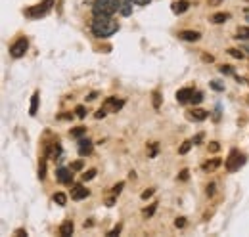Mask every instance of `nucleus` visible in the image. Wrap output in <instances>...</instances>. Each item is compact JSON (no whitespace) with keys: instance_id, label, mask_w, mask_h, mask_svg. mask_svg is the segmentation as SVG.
<instances>
[{"instance_id":"nucleus-37","label":"nucleus","mask_w":249,"mask_h":237,"mask_svg":"<svg viewBox=\"0 0 249 237\" xmlns=\"http://www.w3.org/2000/svg\"><path fill=\"white\" fill-rule=\"evenodd\" d=\"M128 2H132V4H136V6H146V4H150V0H128Z\"/></svg>"},{"instance_id":"nucleus-46","label":"nucleus","mask_w":249,"mask_h":237,"mask_svg":"<svg viewBox=\"0 0 249 237\" xmlns=\"http://www.w3.org/2000/svg\"><path fill=\"white\" fill-rule=\"evenodd\" d=\"M218 2H220V0H209V4H211V6H215V4H218Z\"/></svg>"},{"instance_id":"nucleus-47","label":"nucleus","mask_w":249,"mask_h":237,"mask_svg":"<svg viewBox=\"0 0 249 237\" xmlns=\"http://www.w3.org/2000/svg\"><path fill=\"white\" fill-rule=\"evenodd\" d=\"M246 19L249 21V10H246Z\"/></svg>"},{"instance_id":"nucleus-34","label":"nucleus","mask_w":249,"mask_h":237,"mask_svg":"<svg viewBox=\"0 0 249 237\" xmlns=\"http://www.w3.org/2000/svg\"><path fill=\"white\" fill-rule=\"evenodd\" d=\"M75 113H77V117L79 118H85V107H83V105H79V107L75 109Z\"/></svg>"},{"instance_id":"nucleus-8","label":"nucleus","mask_w":249,"mask_h":237,"mask_svg":"<svg viewBox=\"0 0 249 237\" xmlns=\"http://www.w3.org/2000/svg\"><path fill=\"white\" fill-rule=\"evenodd\" d=\"M92 153V142L89 140V138H83V140H79V155H90Z\"/></svg>"},{"instance_id":"nucleus-43","label":"nucleus","mask_w":249,"mask_h":237,"mask_svg":"<svg viewBox=\"0 0 249 237\" xmlns=\"http://www.w3.org/2000/svg\"><path fill=\"white\" fill-rule=\"evenodd\" d=\"M201 140H203V134H197V136H196V140H194V144H199Z\"/></svg>"},{"instance_id":"nucleus-32","label":"nucleus","mask_w":249,"mask_h":237,"mask_svg":"<svg viewBox=\"0 0 249 237\" xmlns=\"http://www.w3.org/2000/svg\"><path fill=\"white\" fill-rule=\"evenodd\" d=\"M215 187H217L215 184H209V186H207V191H205V193H207L209 197H213V195H215Z\"/></svg>"},{"instance_id":"nucleus-22","label":"nucleus","mask_w":249,"mask_h":237,"mask_svg":"<svg viewBox=\"0 0 249 237\" xmlns=\"http://www.w3.org/2000/svg\"><path fill=\"white\" fill-rule=\"evenodd\" d=\"M85 134H87V128H83V126H81V128L71 130V136H73V138H83Z\"/></svg>"},{"instance_id":"nucleus-30","label":"nucleus","mask_w":249,"mask_h":237,"mask_svg":"<svg viewBox=\"0 0 249 237\" xmlns=\"http://www.w3.org/2000/svg\"><path fill=\"white\" fill-rule=\"evenodd\" d=\"M123 187H124V184H123V182H119V184L113 187V195H119V193L123 191Z\"/></svg>"},{"instance_id":"nucleus-20","label":"nucleus","mask_w":249,"mask_h":237,"mask_svg":"<svg viewBox=\"0 0 249 237\" xmlns=\"http://www.w3.org/2000/svg\"><path fill=\"white\" fill-rule=\"evenodd\" d=\"M236 38H242V40H248L249 38V27H240L236 33Z\"/></svg>"},{"instance_id":"nucleus-45","label":"nucleus","mask_w":249,"mask_h":237,"mask_svg":"<svg viewBox=\"0 0 249 237\" xmlns=\"http://www.w3.org/2000/svg\"><path fill=\"white\" fill-rule=\"evenodd\" d=\"M96 96H98V94H96V92H92V94H90L87 100H89V102H92V100H96Z\"/></svg>"},{"instance_id":"nucleus-48","label":"nucleus","mask_w":249,"mask_h":237,"mask_svg":"<svg viewBox=\"0 0 249 237\" xmlns=\"http://www.w3.org/2000/svg\"><path fill=\"white\" fill-rule=\"evenodd\" d=\"M248 2H249V0H248Z\"/></svg>"},{"instance_id":"nucleus-5","label":"nucleus","mask_w":249,"mask_h":237,"mask_svg":"<svg viewBox=\"0 0 249 237\" xmlns=\"http://www.w3.org/2000/svg\"><path fill=\"white\" fill-rule=\"evenodd\" d=\"M27 48H29L27 38H18V40L10 46V56H12V58H21V56H25Z\"/></svg>"},{"instance_id":"nucleus-31","label":"nucleus","mask_w":249,"mask_h":237,"mask_svg":"<svg viewBox=\"0 0 249 237\" xmlns=\"http://www.w3.org/2000/svg\"><path fill=\"white\" fill-rule=\"evenodd\" d=\"M211 88L217 90V92H222V90H224V85H220V83H217V81H213V83H211Z\"/></svg>"},{"instance_id":"nucleus-40","label":"nucleus","mask_w":249,"mask_h":237,"mask_svg":"<svg viewBox=\"0 0 249 237\" xmlns=\"http://www.w3.org/2000/svg\"><path fill=\"white\" fill-rule=\"evenodd\" d=\"M209 149H211V151H213V153H217L218 149H220V146H218L217 142H211V146H209Z\"/></svg>"},{"instance_id":"nucleus-4","label":"nucleus","mask_w":249,"mask_h":237,"mask_svg":"<svg viewBox=\"0 0 249 237\" xmlns=\"http://www.w3.org/2000/svg\"><path fill=\"white\" fill-rule=\"evenodd\" d=\"M52 6H54V0H42L38 6L29 8L25 14H27L29 17H42V16H46V14L52 10Z\"/></svg>"},{"instance_id":"nucleus-44","label":"nucleus","mask_w":249,"mask_h":237,"mask_svg":"<svg viewBox=\"0 0 249 237\" xmlns=\"http://www.w3.org/2000/svg\"><path fill=\"white\" fill-rule=\"evenodd\" d=\"M180 180H188V170H186V169L180 172Z\"/></svg>"},{"instance_id":"nucleus-21","label":"nucleus","mask_w":249,"mask_h":237,"mask_svg":"<svg viewBox=\"0 0 249 237\" xmlns=\"http://www.w3.org/2000/svg\"><path fill=\"white\" fill-rule=\"evenodd\" d=\"M190 102H192L194 105H197V103H201V102H203V94H201V92H194V96L190 98Z\"/></svg>"},{"instance_id":"nucleus-2","label":"nucleus","mask_w":249,"mask_h":237,"mask_svg":"<svg viewBox=\"0 0 249 237\" xmlns=\"http://www.w3.org/2000/svg\"><path fill=\"white\" fill-rule=\"evenodd\" d=\"M121 8V0H94L92 12L94 16H113L115 12H119Z\"/></svg>"},{"instance_id":"nucleus-39","label":"nucleus","mask_w":249,"mask_h":237,"mask_svg":"<svg viewBox=\"0 0 249 237\" xmlns=\"http://www.w3.org/2000/svg\"><path fill=\"white\" fill-rule=\"evenodd\" d=\"M152 195H154V189H148V191H144V193H142V199H150Z\"/></svg>"},{"instance_id":"nucleus-12","label":"nucleus","mask_w":249,"mask_h":237,"mask_svg":"<svg viewBox=\"0 0 249 237\" xmlns=\"http://www.w3.org/2000/svg\"><path fill=\"white\" fill-rule=\"evenodd\" d=\"M194 96V90L192 88H182L177 92V102L178 103H186V102H190V98Z\"/></svg>"},{"instance_id":"nucleus-41","label":"nucleus","mask_w":249,"mask_h":237,"mask_svg":"<svg viewBox=\"0 0 249 237\" xmlns=\"http://www.w3.org/2000/svg\"><path fill=\"white\" fill-rule=\"evenodd\" d=\"M154 105H156V109L159 107V92H154Z\"/></svg>"},{"instance_id":"nucleus-18","label":"nucleus","mask_w":249,"mask_h":237,"mask_svg":"<svg viewBox=\"0 0 249 237\" xmlns=\"http://www.w3.org/2000/svg\"><path fill=\"white\" fill-rule=\"evenodd\" d=\"M213 23H224L226 19H230V14H224V12H218V14H215L213 17Z\"/></svg>"},{"instance_id":"nucleus-7","label":"nucleus","mask_w":249,"mask_h":237,"mask_svg":"<svg viewBox=\"0 0 249 237\" xmlns=\"http://www.w3.org/2000/svg\"><path fill=\"white\" fill-rule=\"evenodd\" d=\"M56 178H58V182H62V184H71V180H73V170H71V169H58Z\"/></svg>"},{"instance_id":"nucleus-3","label":"nucleus","mask_w":249,"mask_h":237,"mask_svg":"<svg viewBox=\"0 0 249 237\" xmlns=\"http://www.w3.org/2000/svg\"><path fill=\"white\" fill-rule=\"evenodd\" d=\"M224 165H226V170L228 172H236V170H240L246 165V155L242 151H238V149H232Z\"/></svg>"},{"instance_id":"nucleus-11","label":"nucleus","mask_w":249,"mask_h":237,"mask_svg":"<svg viewBox=\"0 0 249 237\" xmlns=\"http://www.w3.org/2000/svg\"><path fill=\"white\" fill-rule=\"evenodd\" d=\"M60 155H62V146L58 142H54V144L48 146V149H46V157L48 159H58Z\"/></svg>"},{"instance_id":"nucleus-23","label":"nucleus","mask_w":249,"mask_h":237,"mask_svg":"<svg viewBox=\"0 0 249 237\" xmlns=\"http://www.w3.org/2000/svg\"><path fill=\"white\" fill-rule=\"evenodd\" d=\"M54 201H56L60 207H63V205L67 203V197H65L63 193H56V195H54Z\"/></svg>"},{"instance_id":"nucleus-17","label":"nucleus","mask_w":249,"mask_h":237,"mask_svg":"<svg viewBox=\"0 0 249 237\" xmlns=\"http://www.w3.org/2000/svg\"><path fill=\"white\" fill-rule=\"evenodd\" d=\"M36 109H38V92H35L31 98V107H29V115H36Z\"/></svg>"},{"instance_id":"nucleus-6","label":"nucleus","mask_w":249,"mask_h":237,"mask_svg":"<svg viewBox=\"0 0 249 237\" xmlns=\"http://www.w3.org/2000/svg\"><path fill=\"white\" fill-rule=\"evenodd\" d=\"M123 105H124L123 100H117V98H113V96H111V98H107V100H106L104 109H106V111H113V113H117Z\"/></svg>"},{"instance_id":"nucleus-13","label":"nucleus","mask_w":249,"mask_h":237,"mask_svg":"<svg viewBox=\"0 0 249 237\" xmlns=\"http://www.w3.org/2000/svg\"><path fill=\"white\" fill-rule=\"evenodd\" d=\"M188 8H190V2H188V0H177V2H173V12H175L177 16L184 14Z\"/></svg>"},{"instance_id":"nucleus-24","label":"nucleus","mask_w":249,"mask_h":237,"mask_svg":"<svg viewBox=\"0 0 249 237\" xmlns=\"http://www.w3.org/2000/svg\"><path fill=\"white\" fill-rule=\"evenodd\" d=\"M228 54H230L232 58H236V59L244 58V52H242V50H236V48H230V50H228Z\"/></svg>"},{"instance_id":"nucleus-26","label":"nucleus","mask_w":249,"mask_h":237,"mask_svg":"<svg viewBox=\"0 0 249 237\" xmlns=\"http://www.w3.org/2000/svg\"><path fill=\"white\" fill-rule=\"evenodd\" d=\"M218 71H220L222 75H234V71H232V67H230V65H222Z\"/></svg>"},{"instance_id":"nucleus-33","label":"nucleus","mask_w":249,"mask_h":237,"mask_svg":"<svg viewBox=\"0 0 249 237\" xmlns=\"http://www.w3.org/2000/svg\"><path fill=\"white\" fill-rule=\"evenodd\" d=\"M175 226H177V228H184V226H186V218H177V220H175Z\"/></svg>"},{"instance_id":"nucleus-15","label":"nucleus","mask_w":249,"mask_h":237,"mask_svg":"<svg viewBox=\"0 0 249 237\" xmlns=\"http://www.w3.org/2000/svg\"><path fill=\"white\" fill-rule=\"evenodd\" d=\"M188 117L192 118V120L201 122V120H205V118L209 117V113H207V111H203V109H194V111H190V115H188Z\"/></svg>"},{"instance_id":"nucleus-38","label":"nucleus","mask_w":249,"mask_h":237,"mask_svg":"<svg viewBox=\"0 0 249 237\" xmlns=\"http://www.w3.org/2000/svg\"><path fill=\"white\" fill-rule=\"evenodd\" d=\"M119 232H121V226H117V228H113V230H111V232H109V234H107V236H109V237H113V236H119Z\"/></svg>"},{"instance_id":"nucleus-35","label":"nucleus","mask_w":249,"mask_h":237,"mask_svg":"<svg viewBox=\"0 0 249 237\" xmlns=\"http://www.w3.org/2000/svg\"><path fill=\"white\" fill-rule=\"evenodd\" d=\"M81 169H83V161H77L71 165V170H81Z\"/></svg>"},{"instance_id":"nucleus-14","label":"nucleus","mask_w":249,"mask_h":237,"mask_svg":"<svg viewBox=\"0 0 249 237\" xmlns=\"http://www.w3.org/2000/svg\"><path fill=\"white\" fill-rule=\"evenodd\" d=\"M73 232H75V226H73V222H71V220H65L62 226H60V236L62 237L73 236Z\"/></svg>"},{"instance_id":"nucleus-9","label":"nucleus","mask_w":249,"mask_h":237,"mask_svg":"<svg viewBox=\"0 0 249 237\" xmlns=\"http://www.w3.org/2000/svg\"><path fill=\"white\" fill-rule=\"evenodd\" d=\"M85 197H89V189H85L83 186H75V187L71 189V199L81 201V199H85Z\"/></svg>"},{"instance_id":"nucleus-25","label":"nucleus","mask_w":249,"mask_h":237,"mask_svg":"<svg viewBox=\"0 0 249 237\" xmlns=\"http://www.w3.org/2000/svg\"><path fill=\"white\" fill-rule=\"evenodd\" d=\"M44 176H46V163L42 161V163H40V167H38V178H40V180H44Z\"/></svg>"},{"instance_id":"nucleus-28","label":"nucleus","mask_w":249,"mask_h":237,"mask_svg":"<svg viewBox=\"0 0 249 237\" xmlns=\"http://www.w3.org/2000/svg\"><path fill=\"white\" fill-rule=\"evenodd\" d=\"M156 208H157V205H152L150 208H146V210H144V218H150V216L156 212Z\"/></svg>"},{"instance_id":"nucleus-29","label":"nucleus","mask_w":249,"mask_h":237,"mask_svg":"<svg viewBox=\"0 0 249 237\" xmlns=\"http://www.w3.org/2000/svg\"><path fill=\"white\" fill-rule=\"evenodd\" d=\"M192 146H194V142H184V144H182V148H180V153H182V155H184V153H188Z\"/></svg>"},{"instance_id":"nucleus-1","label":"nucleus","mask_w":249,"mask_h":237,"mask_svg":"<svg viewBox=\"0 0 249 237\" xmlns=\"http://www.w3.org/2000/svg\"><path fill=\"white\" fill-rule=\"evenodd\" d=\"M119 31V23L111 16H94L92 33L98 38H107Z\"/></svg>"},{"instance_id":"nucleus-36","label":"nucleus","mask_w":249,"mask_h":237,"mask_svg":"<svg viewBox=\"0 0 249 237\" xmlns=\"http://www.w3.org/2000/svg\"><path fill=\"white\" fill-rule=\"evenodd\" d=\"M106 113H107V111L102 107V109H98V111H96V115H94V117H96V118H104V117H106Z\"/></svg>"},{"instance_id":"nucleus-16","label":"nucleus","mask_w":249,"mask_h":237,"mask_svg":"<svg viewBox=\"0 0 249 237\" xmlns=\"http://www.w3.org/2000/svg\"><path fill=\"white\" fill-rule=\"evenodd\" d=\"M119 12H121L123 16H130V14H132V2H128V0H123V2H121V8H119Z\"/></svg>"},{"instance_id":"nucleus-10","label":"nucleus","mask_w":249,"mask_h":237,"mask_svg":"<svg viewBox=\"0 0 249 237\" xmlns=\"http://www.w3.org/2000/svg\"><path fill=\"white\" fill-rule=\"evenodd\" d=\"M178 36H180L182 40H188V42H196V40L201 38V33H197V31H180Z\"/></svg>"},{"instance_id":"nucleus-19","label":"nucleus","mask_w":249,"mask_h":237,"mask_svg":"<svg viewBox=\"0 0 249 237\" xmlns=\"http://www.w3.org/2000/svg\"><path fill=\"white\" fill-rule=\"evenodd\" d=\"M218 167H220V159H213V161L203 163V170H215Z\"/></svg>"},{"instance_id":"nucleus-27","label":"nucleus","mask_w":249,"mask_h":237,"mask_svg":"<svg viewBox=\"0 0 249 237\" xmlns=\"http://www.w3.org/2000/svg\"><path fill=\"white\" fill-rule=\"evenodd\" d=\"M94 176H96V170H94V169H90V170H87V172L83 174V180L87 182V180H92Z\"/></svg>"},{"instance_id":"nucleus-42","label":"nucleus","mask_w":249,"mask_h":237,"mask_svg":"<svg viewBox=\"0 0 249 237\" xmlns=\"http://www.w3.org/2000/svg\"><path fill=\"white\" fill-rule=\"evenodd\" d=\"M157 153V144H152V151H150V157H156Z\"/></svg>"}]
</instances>
